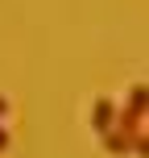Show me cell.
Returning <instances> with one entry per match:
<instances>
[{
    "instance_id": "1",
    "label": "cell",
    "mask_w": 149,
    "mask_h": 158,
    "mask_svg": "<svg viewBox=\"0 0 149 158\" xmlns=\"http://www.w3.org/2000/svg\"><path fill=\"white\" fill-rule=\"evenodd\" d=\"M116 108H120V104L112 100V96H100V100L91 104V129H95V133H108V129L116 125Z\"/></svg>"
},
{
    "instance_id": "2",
    "label": "cell",
    "mask_w": 149,
    "mask_h": 158,
    "mask_svg": "<svg viewBox=\"0 0 149 158\" xmlns=\"http://www.w3.org/2000/svg\"><path fill=\"white\" fill-rule=\"evenodd\" d=\"M116 129L120 133H128V137H137V133H145V112L141 108H116Z\"/></svg>"
},
{
    "instance_id": "3",
    "label": "cell",
    "mask_w": 149,
    "mask_h": 158,
    "mask_svg": "<svg viewBox=\"0 0 149 158\" xmlns=\"http://www.w3.org/2000/svg\"><path fill=\"white\" fill-rule=\"evenodd\" d=\"M100 137H104V150H108V154H133V137L120 133L116 125H112L108 133H100Z\"/></svg>"
},
{
    "instance_id": "4",
    "label": "cell",
    "mask_w": 149,
    "mask_h": 158,
    "mask_svg": "<svg viewBox=\"0 0 149 158\" xmlns=\"http://www.w3.org/2000/svg\"><path fill=\"white\" fill-rule=\"evenodd\" d=\"M128 108H149V92H145V83H133V87H128Z\"/></svg>"
},
{
    "instance_id": "5",
    "label": "cell",
    "mask_w": 149,
    "mask_h": 158,
    "mask_svg": "<svg viewBox=\"0 0 149 158\" xmlns=\"http://www.w3.org/2000/svg\"><path fill=\"white\" fill-rule=\"evenodd\" d=\"M8 142H13V137H8V129H4V121H0V154L8 150Z\"/></svg>"
},
{
    "instance_id": "6",
    "label": "cell",
    "mask_w": 149,
    "mask_h": 158,
    "mask_svg": "<svg viewBox=\"0 0 149 158\" xmlns=\"http://www.w3.org/2000/svg\"><path fill=\"white\" fill-rule=\"evenodd\" d=\"M4 117H8V100L0 96V121H4Z\"/></svg>"
}]
</instances>
